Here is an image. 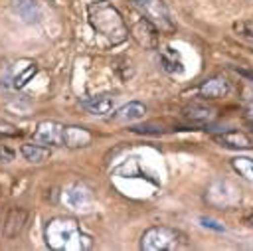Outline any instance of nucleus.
Here are the masks:
<instances>
[{"label":"nucleus","mask_w":253,"mask_h":251,"mask_svg":"<svg viewBox=\"0 0 253 251\" xmlns=\"http://www.w3.org/2000/svg\"><path fill=\"white\" fill-rule=\"evenodd\" d=\"M184 237L182 233H178L176 229L158 225V227H150L148 231H144L142 239H140V247L146 251H172V249H182Z\"/></svg>","instance_id":"nucleus-3"},{"label":"nucleus","mask_w":253,"mask_h":251,"mask_svg":"<svg viewBox=\"0 0 253 251\" xmlns=\"http://www.w3.org/2000/svg\"><path fill=\"white\" fill-rule=\"evenodd\" d=\"M24 221H26V211L14 208V209L8 213V219H6V235H8V237H14V235L22 229Z\"/></svg>","instance_id":"nucleus-13"},{"label":"nucleus","mask_w":253,"mask_h":251,"mask_svg":"<svg viewBox=\"0 0 253 251\" xmlns=\"http://www.w3.org/2000/svg\"><path fill=\"white\" fill-rule=\"evenodd\" d=\"M235 30H237L243 38L253 40V18H251V20H245V22H241V24H235Z\"/></svg>","instance_id":"nucleus-16"},{"label":"nucleus","mask_w":253,"mask_h":251,"mask_svg":"<svg viewBox=\"0 0 253 251\" xmlns=\"http://www.w3.org/2000/svg\"><path fill=\"white\" fill-rule=\"evenodd\" d=\"M113 107V99L107 97V95H99V97H93L89 101H85V109L91 113V115H107Z\"/></svg>","instance_id":"nucleus-12"},{"label":"nucleus","mask_w":253,"mask_h":251,"mask_svg":"<svg viewBox=\"0 0 253 251\" xmlns=\"http://www.w3.org/2000/svg\"><path fill=\"white\" fill-rule=\"evenodd\" d=\"M217 142L225 148H251L253 146L251 138L239 130H223V134L217 136Z\"/></svg>","instance_id":"nucleus-8"},{"label":"nucleus","mask_w":253,"mask_h":251,"mask_svg":"<svg viewBox=\"0 0 253 251\" xmlns=\"http://www.w3.org/2000/svg\"><path fill=\"white\" fill-rule=\"evenodd\" d=\"M184 115H186L188 119H192V121L206 123V121H210V119L213 117V111H210V109H206V107H200V105H192V107H188V109L184 111Z\"/></svg>","instance_id":"nucleus-15"},{"label":"nucleus","mask_w":253,"mask_h":251,"mask_svg":"<svg viewBox=\"0 0 253 251\" xmlns=\"http://www.w3.org/2000/svg\"><path fill=\"white\" fill-rule=\"evenodd\" d=\"M47 245L59 251H73V249H87L91 245L89 237L81 231L79 223L71 217H55L45 227Z\"/></svg>","instance_id":"nucleus-2"},{"label":"nucleus","mask_w":253,"mask_h":251,"mask_svg":"<svg viewBox=\"0 0 253 251\" xmlns=\"http://www.w3.org/2000/svg\"><path fill=\"white\" fill-rule=\"evenodd\" d=\"M132 132H140V134H160L162 128H156L154 125H136L130 128Z\"/></svg>","instance_id":"nucleus-17"},{"label":"nucleus","mask_w":253,"mask_h":251,"mask_svg":"<svg viewBox=\"0 0 253 251\" xmlns=\"http://www.w3.org/2000/svg\"><path fill=\"white\" fill-rule=\"evenodd\" d=\"M51 150L45 146V144H24L22 146V156L34 164H40V162H45L49 158Z\"/></svg>","instance_id":"nucleus-11"},{"label":"nucleus","mask_w":253,"mask_h":251,"mask_svg":"<svg viewBox=\"0 0 253 251\" xmlns=\"http://www.w3.org/2000/svg\"><path fill=\"white\" fill-rule=\"evenodd\" d=\"M144 113H146V107H144L142 103L130 101V103L119 107V109L111 115V121H113V123H121V125H123V123H132V121L142 119Z\"/></svg>","instance_id":"nucleus-7"},{"label":"nucleus","mask_w":253,"mask_h":251,"mask_svg":"<svg viewBox=\"0 0 253 251\" xmlns=\"http://www.w3.org/2000/svg\"><path fill=\"white\" fill-rule=\"evenodd\" d=\"M200 221H202L204 227H210V229H215V231H223V229H225L221 223H217L215 219H210V217H202Z\"/></svg>","instance_id":"nucleus-18"},{"label":"nucleus","mask_w":253,"mask_h":251,"mask_svg":"<svg viewBox=\"0 0 253 251\" xmlns=\"http://www.w3.org/2000/svg\"><path fill=\"white\" fill-rule=\"evenodd\" d=\"M132 2L142 12V16L156 26L158 32H166V34L174 32L176 26H174V22L170 18V12H168V8L162 0H132Z\"/></svg>","instance_id":"nucleus-4"},{"label":"nucleus","mask_w":253,"mask_h":251,"mask_svg":"<svg viewBox=\"0 0 253 251\" xmlns=\"http://www.w3.org/2000/svg\"><path fill=\"white\" fill-rule=\"evenodd\" d=\"M34 138L45 146H65V125L55 121H42L36 126Z\"/></svg>","instance_id":"nucleus-5"},{"label":"nucleus","mask_w":253,"mask_h":251,"mask_svg":"<svg viewBox=\"0 0 253 251\" xmlns=\"http://www.w3.org/2000/svg\"><path fill=\"white\" fill-rule=\"evenodd\" d=\"M249 117H251V119H253V109H251V111H249Z\"/></svg>","instance_id":"nucleus-19"},{"label":"nucleus","mask_w":253,"mask_h":251,"mask_svg":"<svg viewBox=\"0 0 253 251\" xmlns=\"http://www.w3.org/2000/svg\"><path fill=\"white\" fill-rule=\"evenodd\" d=\"M130 32H132V36L136 38V42L140 43V45H144V47H154L156 45V40H158V36H156V26L150 22V20H146L144 16H140L134 24H132V28H130Z\"/></svg>","instance_id":"nucleus-6"},{"label":"nucleus","mask_w":253,"mask_h":251,"mask_svg":"<svg viewBox=\"0 0 253 251\" xmlns=\"http://www.w3.org/2000/svg\"><path fill=\"white\" fill-rule=\"evenodd\" d=\"M87 12H89V22H91L93 30L97 34H101L103 38H107L109 43L117 45L126 40L128 26L125 24L121 12L111 2H107V0L93 2V4H89Z\"/></svg>","instance_id":"nucleus-1"},{"label":"nucleus","mask_w":253,"mask_h":251,"mask_svg":"<svg viewBox=\"0 0 253 251\" xmlns=\"http://www.w3.org/2000/svg\"><path fill=\"white\" fill-rule=\"evenodd\" d=\"M227 91H229V85H227V81L223 77H211V79L204 81L202 87H200V93L204 97H208V99H219Z\"/></svg>","instance_id":"nucleus-10"},{"label":"nucleus","mask_w":253,"mask_h":251,"mask_svg":"<svg viewBox=\"0 0 253 251\" xmlns=\"http://www.w3.org/2000/svg\"><path fill=\"white\" fill-rule=\"evenodd\" d=\"M91 142V132L83 126H65V146L69 148H79V146H87Z\"/></svg>","instance_id":"nucleus-9"},{"label":"nucleus","mask_w":253,"mask_h":251,"mask_svg":"<svg viewBox=\"0 0 253 251\" xmlns=\"http://www.w3.org/2000/svg\"><path fill=\"white\" fill-rule=\"evenodd\" d=\"M231 166H233V170L241 178H245L247 182L253 184V158H249V156H235L231 160Z\"/></svg>","instance_id":"nucleus-14"}]
</instances>
